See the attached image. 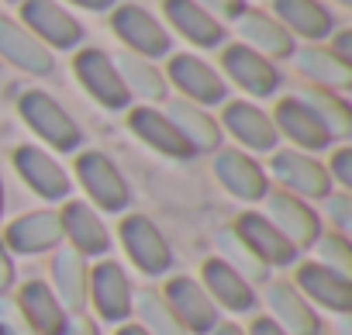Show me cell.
I'll list each match as a JSON object with an SVG mask.
<instances>
[{
	"label": "cell",
	"instance_id": "1",
	"mask_svg": "<svg viewBox=\"0 0 352 335\" xmlns=\"http://www.w3.org/2000/svg\"><path fill=\"white\" fill-rule=\"evenodd\" d=\"M18 114L25 118V125L56 152H76L83 145V131L80 125L69 118V111L49 97L45 90H25L18 97Z\"/></svg>",
	"mask_w": 352,
	"mask_h": 335
},
{
	"label": "cell",
	"instance_id": "2",
	"mask_svg": "<svg viewBox=\"0 0 352 335\" xmlns=\"http://www.w3.org/2000/svg\"><path fill=\"white\" fill-rule=\"evenodd\" d=\"M76 180L90 197V208L121 215L131 204V187L121 177V170L104 152H80L76 155Z\"/></svg>",
	"mask_w": 352,
	"mask_h": 335
},
{
	"label": "cell",
	"instance_id": "3",
	"mask_svg": "<svg viewBox=\"0 0 352 335\" xmlns=\"http://www.w3.org/2000/svg\"><path fill=\"white\" fill-rule=\"evenodd\" d=\"M270 170L276 184L300 201H324L335 191L324 162H318L311 152H300V149H273Z\"/></svg>",
	"mask_w": 352,
	"mask_h": 335
},
{
	"label": "cell",
	"instance_id": "4",
	"mask_svg": "<svg viewBox=\"0 0 352 335\" xmlns=\"http://www.w3.org/2000/svg\"><path fill=\"white\" fill-rule=\"evenodd\" d=\"M263 204V218L297 249V252H304V249H311L314 242H318V235H321V218H318V211L307 204V201H300V197H294V194H287V191H266V197L259 201Z\"/></svg>",
	"mask_w": 352,
	"mask_h": 335
},
{
	"label": "cell",
	"instance_id": "5",
	"mask_svg": "<svg viewBox=\"0 0 352 335\" xmlns=\"http://www.w3.org/2000/svg\"><path fill=\"white\" fill-rule=\"evenodd\" d=\"M131 297H135V287L124 273L121 263L114 259H97L90 266V287H87V304H94L97 318L107 321V325H121L131 318Z\"/></svg>",
	"mask_w": 352,
	"mask_h": 335
},
{
	"label": "cell",
	"instance_id": "6",
	"mask_svg": "<svg viewBox=\"0 0 352 335\" xmlns=\"http://www.w3.org/2000/svg\"><path fill=\"white\" fill-rule=\"evenodd\" d=\"M118 239L131 259V266L145 277H162L173 266V249L166 235L145 218V215H124L118 225Z\"/></svg>",
	"mask_w": 352,
	"mask_h": 335
},
{
	"label": "cell",
	"instance_id": "7",
	"mask_svg": "<svg viewBox=\"0 0 352 335\" xmlns=\"http://www.w3.org/2000/svg\"><path fill=\"white\" fill-rule=\"evenodd\" d=\"M73 73L83 83V90L107 111H124L131 104V94L124 90L114 59L104 49H80L73 56Z\"/></svg>",
	"mask_w": 352,
	"mask_h": 335
},
{
	"label": "cell",
	"instance_id": "8",
	"mask_svg": "<svg viewBox=\"0 0 352 335\" xmlns=\"http://www.w3.org/2000/svg\"><path fill=\"white\" fill-rule=\"evenodd\" d=\"M166 83H173L176 90L184 94V100L197 104V107H211V104H221L228 97V87L221 80V73L214 66H208L204 59L197 56H169L166 63Z\"/></svg>",
	"mask_w": 352,
	"mask_h": 335
},
{
	"label": "cell",
	"instance_id": "9",
	"mask_svg": "<svg viewBox=\"0 0 352 335\" xmlns=\"http://www.w3.org/2000/svg\"><path fill=\"white\" fill-rule=\"evenodd\" d=\"M11 162H14L18 177L25 180V187L32 194H38L42 201H49V204L69 201V191H73L69 173L56 162V155H49L45 149H38V145H18L14 155H11Z\"/></svg>",
	"mask_w": 352,
	"mask_h": 335
},
{
	"label": "cell",
	"instance_id": "10",
	"mask_svg": "<svg viewBox=\"0 0 352 335\" xmlns=\"http://www.w3.org/2000/svg\"><path fill=\"white\" fill-rule=\"evenodd\" d=\"M111 28L114 35L124 42L128 52L142 56V59H159V56H169V32L138 4H121L111 11Z\"/></svg>",
	"mask_w": 352,
	"mask_h": 335
},
{
	"label": "cell",
	"instance_id": "11",
	"mask_svg": "<svg viewBox=\"0 0 352 335\" xmlns=\"http://www.w3.org/2000/svg\"><path fill=\"white\" fill-rule=\"evenodd\" d=\"M21 25L45 45V49H76L83 42V25L56 0H25Z\"/></svg>",
	"mask_w": 352,
	"mask_h": 335
},
{
	"label": "cell",
	"instance_id": "12",
	"mask_svg": "<svg viewBox=\"0 0 352 335\" xmlns=\"http://www.w3.org/2000/svg\"><path fill=\"white\" fill-rule=\"evenodd\" d=\"M211 155H214V162H211L214 166V177H218V184L232 197H239L245 204H259L266 197L270 177H266V170L249 152H242V149H218Z\"/></svg>",
	"mask_w": 352,
	"mask_h": 335
},
{
	"label": "cell",
	"instance_id": "13",
	"mask_svg": "<svg viewBox=\"0 0 352 335\" xmlns=\"http://www.w3.org/2000/svg\"><path fill=\"white\" fill-rule=\"evenodd\" d=\"M4 246L11 256H42V252H56L63 246V221L59 211H28L21 218H14L4 228Z\"/></svg>",
	"mask_w": 352,
	"mask_h": 335
},
{
	"label": "cell",
	"instance_id": "14",
	"mask_svg": "<svg viewBox=\"0 0 352 335\" xmlns=\"http://www.w3.org/2000/svg\"><path fill=\"white\" fill-rule=\"evenodd\" d=\"M162 297L169 301L173 314L180 318L187 335H211V328L218 325V307L201 287V280L194 277H169L162 287Z\"/></svg>",
	"mask_w": 352,
	"mask_h": 335
},
{
	"label": "cell",
	"instance_id": "15",
	"mask_svg": "<svg viewBox=\"0 0 352 335\" xmlns=\"http://www.w3.org/2000/svg\"><path fill=\"white\" fill-rule=\"evenodd\" d=\"M59 221H63V242H69V249H76L83 259H104L111 252V232L100 211L90 208L87 201H66Z\"/></svg>",
	"mask_w": 352,
	"mask_h": 335
},
{
	"label": "cell",
	"instance_id": "16",
	"mask_svg": "<svg viewBox=\"0 0 352 335\" xmlns=\"http://www.w3.org/2000/svg\"><path fill=\"white\" fill-rule=\"evenodd\" d=\"M263 301H266V307H270V318H273L287 335H321V332H324L318 307H311L290 280H266Z\"/></svg>",
	"mask_w": 352,
	"mask_h": 335
},
{
	"label": "cell",
	"instance_id": "17",
	"mask_svg": "<svg viewBox=\"0 0 352 335\" xmlns=\"http://www.w3.org/2000/svg\"><path fill=\"white\" fill-rule=\"evenodd\" d=\"M201 287L208 290V297L214 301L218 311H232V314H249L259 301H256V287L239 277L228 263H221L218 256H208L201 263Z\"/></svg>",
	"mask_w": 352,
	"mask_h": 335
},
{
	"label": "cell",
	"instance_id": "18",
	"mask_svg": "<svg viewBox=\"0 0 352 335\" xmlns=\"http://www.w3.org/2000/svg\"><path fill=\"white\" fill-rule=\"evenodd\" d=\"M273 125H276V135L290 138L294 149L300 152H324L335 138L328 135V128L314 118V111L300 100V97H283L276 100L273 107Z\"/></svg>",
	"mask_w": 352,
	"mask_h": 335
},
{
	"label": "cell",
	"instance_id": "19",
	"mask_svg": "<svg viewBox=\"0 0 352 335\" xmlns=\"http://www.w3.org/2000/svg\"><path fill=\"white\" fill-rule=\"evenodd\" d=\"M294 287L311 307H324L331 314H349L352 311V280L324 270L321 263H300Z\"/></svg>",
	"mask_w": 352,
	"mask_h": 335
},
{
	"label": "cell",
	"instance_id": "20",
	"mask_svg": "<svg viewBox=\"0 0 352 335\" xmlns=\"http://www.w3.org/2000/svg\"><path fill=\"white\" fill-rule=\"evenodd\" d=\"M221 128H225L235 142H242V149H249V152H273V149L280 145V135H276L273 118H270L263 107L249 104V100H232V104H225Z\"/></svg>",
	"mask_w": 352,
	"mask_h": 335
},
{
	"label": "cell",
	"instance_id": "21",
	"mask_svg": "<svg viewBox=\"0 0 352 335\" xmlns=\"http://www.w3.org/2000/svg\"><path fill=\"white\" fill-rule=\"evenodd\" d=\"M221 66H225V73H228V80H235L249 97H273L276 90H280V73H276V66L266 59V56H259V52H252L249 45H228L225 52H221Z\"/></svg>",
	"mask_w": 352,
	"mask_h": 335
},
{
	"label": "cell",
	"instance_id": "22",
	"mask_svg": "<svg viewBox=\"0 0 352 335\" xmlns=\"http://www.w3.org/2000/svg\"><path fill=\"white\" fill-rule=\"evenodd\" d=\"M235 232H239V239L256 252V259L266 266V270H276V266H294L297 263V249L259 215V211H245V215H239V221L232 225Z\"/></svg>",
	"mask_w": 352,
	"mask_h": 335
},
{
	"label": "cell",
	"instance_id": "23",
	"mask_svg": "<svg viewBox=\"0 0 352 335\" xmlns=\"http://www.w3.org/2000/svg\"><path fill=\"white\" fill-rule=\"evenodd\" d=\"M0 56H4L11 66H18L21 73H32V76H49L56 69V59L52 52L18 21L0 14Z\"/></svg>",
	"mask_w": 352,
	"mask_h": 335
},
{
	"label": "cell",
	"instance_id": "24",
	"mask_svg": "<svg viewBox=\"0 0 352 335\" xmlns=\"http://www.w3.org/2000/svg\"><path fill=\"white\" fill-rule=\"evenodd\" d=\"M235 28H239V35H242V45H249L252 52H259V56H266L270 63L273 59H290L294 56V35L276 21V18H270L266 11H252V8H245L239 18H235Z\"/></svg>",
	"mask_w": 352,
	"mask_h": 335
},
{
	"label": "cell",
	"instance_id": "25",
	"mask_svg": "<svg viewBox=\"0 0 352 335\" xmlns=\"http://www.w3.org/2000/svg\"><path fill=\"white\" fill-rule=\"evenodd\" d=\"M87 287H90V259H83L69 246H59L52 256V294L59 297L66 314H83Z\"/></svg>",
	"mask_w": 352,
	"mask_h": 335
},
{
	"label": "cell",
	"instance_id": "26",
	"mask_svg": "<svg viewBox=\"0 0 352 335\" xmlns=\"http://www.w3.org/2000/svg\"><path fill=\"white\" fill-rule=\"evenodd\" d=\"M166 21L197 49H218L225 42V25L211 18L197 0H162Z\"/></svg>",
	"mask_w": 352,
	"mask_h": 335
},
{
	"label": "cell",
	"instance_id": "27",
	"mask_svg": "<svg viewBox=\"0 0 352 335\" xmlns=\"http://www.w3.org/2000/svg\"><path fill=\"white\" fill-rule=\"evenodd\" d=\"M162 114L173 121L176 131L184 135V142L190 145V152H218L221 149V138H225L221 135V125L204 107H197L190 100H169Z\"/></svg>",
	"mask_w": 352,
	"mask_h": 335
},
{
	"label": "cell",
	"instance_id": "28",
	"mask_svg": "<svg viewBox=\"0 0 352 335\" xmlns=\"http://www.w3.org/2000/svg\"><path fill=\"white\" fill-rule=\"evenodd\" d=\"M128 128L131 135H138L148 149H155L159 155H169V159H187L194 155L190 145L184 142V135L173 128V121L155 111V107H131L128 111Z\"/></svg>",
	"mask_w": 352,
	"mask_h": 335
},
{
	"label": "cell",
	"instance_id": "29",
	"mask_svg": "<svg viewBox=\"0 0 352 335\" xmlns=\"http://www.w3.org/2000/svg\"><path fill=\"white\" fill-rule=\"evenodd\" d=\"M14 301L25 311V318H28V325H32L35 335H59L63 325H66V318H69L66 307L59 304V297L52 294V287L45 280L21 283V290H18Z\"/></svg>",
	"mask_w": 352,
	"mask_h": 335
},
{
	"label": "cell",
	"instance_id": "30",
	"mask_svg": "<svg viewBox=\"0 0 352 335\" xmlns=\"http://www.w3.org/2000/svg\"><path fill=\"white\" fill-rule=\"evenodd\" d=\"M294 63L321 90L338 94V90L352 87V63H342L328 45H300V49H294Z\"/></svg>",
	"mask_w": 352,
	"mask_h": 335
},
{
	"label": "cell",
	"instance_id": "31",
	"mask_svg": "<svg viewBox=\"0 0 352 335\" xmlns=\"http://www.w3.org/2000/svg\"><path fill=\"white\" fill-rule=\"evenodd\" d=\"M273 11H276V21L290 35H300L307 42H321L335 28L331 14L318 4V0H273Z\"/></svg>",
	"mask_w": 352,
	"mask_h": 335
},
{
	"label": "cell",
	"instance_id": "32",
	"mask_svg": "<svg viewBox=\"0 0 352 335\" xmlns=\"http://www.w3.org/2000/svg\"><path fill=\"white\" fill-rule=\"evenodd\" d=\"M114 66H118V76H121V83H124V90H128L131 97L166 100L169 83H166V76L159 73V66H152L148 59H142V56H135V52L114 56Z\"/></svg>",
	"mask_w": 352,
	"mask_h": 335
},
{
	"label": "cell",
	"instance_id": "33",
	"mask_svg": "<svg viewBox=\"0 0 352 335\" xmlns=\"http://www.w3.org/2000/svg\"><path fill=\"white\" fill-rule=\"evenodd\" d=\"M131 311L138 314L135 325H142L148 335H187V328L173 314V307L159 287H138L131 297Z\"/></svg>",
	"mask_w": 352,
	"mask_h": 335
},
{
	"label": "cell",
	"instance_id": "34",
	"mask_svg": "<svg viewBox=\"0 0 352 335\" xmlns=\"http://www.w3.org/2000/svg\"><path fill=\"white\" fill-rule=\"evenodd\" d=\"M311 111H314V118L328 128V135L335 138V142H342V138H349L352 135V107L338 97V94H331V90H321V87H307L304 94H297Z\"/></svg>",
	"mask_w": 352,
	"mask_h": 335
},
{
	"label": "cell",
	"instance_id": "35",
	"mask_svg": "<svg viewBox=\"0 0 352 335\" xmlns=\"http://www.w3.org/2000/svg\"><path fill=\"white\" fill-rule=\"evenodd\" d=\"M214 249H218V259L228 263V266H232L239 277H245L249 283H266V280H270V270L256 259V252L239 239V232H235L232 225H225V228L214 232Z\"/></svg>",
	"mask_w": 352,
	"mask_h": 335
},
{
	"label": "cell",
	"instance_id": "36",
	"mask_svg": "<svg viewBox=\"0 0 352 335\" xmlns=\"http://www.w3.org/2000/svg\"><path fill=\"white\" fill-rule=\"evenodd\" d=\"M318 252L314 263H321L324 270L338 273V277H349L352 280V246H349V235H338V232H321L318 242L311 246Z\"/></svg>",
	"mask_w": 352,
	"mask_h": 335
},
{
	"label": "cell",
	"instance_id": "37",
	"mask_svg": "<svg viewBox=\"0 0 352 335\" xmlns=\"http://www.w3.org/2000/svg\"><path fill=\"white\" fill-rule=\"evenodd\" d=\"M321 204H324V218H328L331 232L349 235L352 232V194L349 191H331Z\"/></svg>",
	"mask_w": 352,
	"mask_h": 335
},
{
	"label": "cell",
	"instance_id": "38",
	"mask_svg": "<svg viewBox=\"0 0 352 335\" xmlns=\"http://www.w3.org/2000/svg\"><path fill=\"white\" fill-rule=\"evenodd\" d=\"M0 332L4 335H35L25 311L18 307V301L11 294H0Z\"/></svg>",
	"mask_w": 352,
	"mask_h": 335
},
{
	"label": "cell",
	"instance_id": "39",
	"mask_svg": "<svg viewBox=\"0 0 352 335\" xmlns=\"http://www.w3.org/2000/svg\"><path fill=\"white\" fill-rule=\"evenodd\" d=\"M324 170H328L331 184H338L342 191H352V149H349V145L335 149L331 159L324 162Z\"/></svg>",
	"mask_w": 352,
	"mask_h": 335
},
{
	"label": "cell",
	"instance_id": "40",
	"mask_svg": "<svg viewBox=\"0 0 352 335\" xmlns=\"http://www.w3.org/2000/svg\"><path fill=\"white\" fill-rule=\"evenodd\" d=\"M197 4L218 21H235L245 11V0H197Z\"/></svg>",
	"mask_w": 352,
	"mask_h": 335
},
{
	"label": "cell",
	"instance_id": "41",
	"mask_svg": "<svg viewBox=\"0 0 352 335\" xmlns=\"http://www.w3.org/2000/svg\"><path fill=\"white\" fill-rule=\"evenodd\" d=\"M14 287V256L8 252L4 239H0V294H8Z\"/></svg>",
	"mask_w": 352,
	"mask_h": 335
},
{
	"label": "cell",
	"instance_id": "42",
	"mask_svg": "<svg viewBox=\"0 0 352 335\" xmlns=\"http://www.w3.org/2000/svg\"><path fill=\"white\" fill-rule=\"evenodd\" d=\"M59 335H100V332H97V325L87 314H69Z\"/></svg>",
	"mask_w": 352,
	"mask_h": 335
},
{
	"label": "cell",
	"instance_id": "43",
	"mask_svg": "<svg viewBox=\"0 0 352 335\" xmlns=\"http://www.w3.org/2000/svg\"><path fill=\"white\" fill-rule=\"evenodd\" d=\"M342 63H352V32L345 28V32H335V39H331V45H328Z\"/></svg>",
	"mask_w": 352,
	"mask_h": 335
},
{
	"label": "cell",
	"instance_id": "44",
	"mask_svg": "<svg viewBox=\"0 0 352 335\" xmlns=\"http://www.w3.org/2000/svg\"><path fill=\"white\" fill-rule=\"evenodd\" d=\"M245 335H287L270 314H263V318H252V325L245 328Z\"/></svg>",
	"mask_w": 352,
	"mask_h": 335
},
{
	"label": "cell",
	"instance_id": "45",
	"mask_svg": "<svg viewBox=\"0 0 352 335\" xmlns=\"http://www.w3.org/2000/svg\"><path fill=\"white\" fill-rule=\"evenodd\" d=\"M69 4H76L83 11H114L118 0H69Z\"/></svg>",
	"mask_w": 352,
	"mask_h": 335
},
{
	"label": "cell",
	"instance_id": "46",
	"mask_svg": "<svg viewBox=\"0 0 352 335\" xmlns=\"http://www.w3.org/2000/svg\"><path fill=\"white\" fill-rule=\"evenodd\" d=\"M211 335H245V328L235 325V321H218V325L211 328Z\"/></svg>",
	"mask_w": 352,
	"mask_h": 335
},
{
	"label": "cell",
	"instance_id": "47",
	"mask_svg": "<svg viewBox=\"0 0 352 335\" xmlns=\"http://www.w3.org/2000/svg\"><path fill=\"white\" fill-rule=\"evenodd\" d=\"M114 335H148L142 325H135V321H121L118 328H114Z\"/></svg>",
	"mask_w": 352,
	"mask_h": 335
},
{
	"label": "cell",
	"instance_id": "48",
	"mask_svg": "<svg viewBox=\"0 0 352 335\" xmlns=\"http://www.w3.org/2000/svg\"><path fill=\"white\" fill-rule=\"evenodd\" d=\"M0 215H4V184H0Z\"/></svg>",
	"mask_w": 352,
	"mask_h": 335
},
{
	"label": "cell",
	"instance_id": "49",
	"mask_svg": "<svg viewBox=\"0 0 352 335\" xmlns=\"http://www.w3.org/2000/svg\"><path fill=\"white\" fill-rule=\"evenodd\" d=\"M335 4H342V8H352V0H335Z\"/></svg>",
	"mask_w": 352,
	"mask_h": 335
},
{
	"label": "cell",
	"instance_id": "50",
	"mask_svg": "<svg viewBox=\"0 0 352 335\" xmlns=\"http://www.w3.org/2000/svg\"><path fill=\"white\" fill-rule=\"evenodd\" d=\"M8 4H25V0H8Z\"/></svg>",
	"mask_w": 352,
	"mask_h": 335
},
{
	"label": "cell",
	"instance_id": "51",
	"mask_svg": "<svg viewBox=\"0 0 352 335\" xmlns=\"http://www.w3.org/2000/svg\"><path fill=\"white\" fill-rule=\"evenodd\" d=\"M0 335H4V332H0Z\"/></svg>",
	"mask_w": 352,
	"mask_h": 335
}]
</instances>
